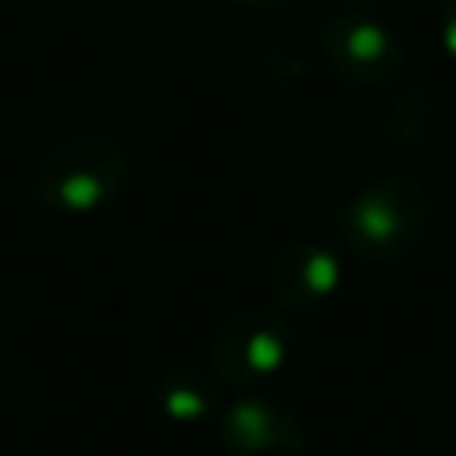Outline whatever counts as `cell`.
Masks as SVG:
<instances>
[{
    "label": "cell",
    "mask_w": 456,
    "mask_h": 456,
    "mask_svg": "<svg viewBox=\"0 0 456 456\" xmlns=\"http://www.w3.org/2000/svg\"><path fill=\"white\" fill-rule=\"evenodd\" d=\"M335 228L360 264H395L428 228V192L403 171H378L342 200Z\"/></svg>",
    "instance_id": "1"
},
{
    "label": "cell",
    "mask_w": 456,
    "mask_h": 456,
    "mask_svg": "<svg viewBox=\"0 0 456 456\" xmlns=\"http://www.w3.org/2000/svg\"><path fill=\"white\" fill-rule=\"evenodd\" d=\"M128 182V157L107 135H75L53 146L36 167V200L61 217H86L110 207Z\"/></svg>",
    "instance_id": "2"
},
{
    "label": "cell",
    "mask_w": 456,
    "mask_h": 456,
    "mask_svg": "<svg viewBox=\"0 0 456 456\" xmlns=\"http://www.w3.org/2000/svg\"><path fill=\"white\" fill-rule=\"evenodd\" d=\"M321 57L324 64L349 86L378 89L399 78L406 64V46L392 25L367 11H342L321 28Z\"/></svg>",
    "instance_id": "3"
},
{
    "label": "cell",
    "mask_w": 456,
    "mask_h": 456,
    "mask_svg": "<svg viewBox=\"0 0 456 456\" xmlns=\"http://www.w3.org/2000/svg\"><path fill=\"white\" fill-rule=\"evenodd\" d=\"M292 349V328L281 310L246 306L232 314L210 346V367L217 381L249 388L256 381L274 378Z\"/></svg>",
    "instance_id": "4"
},
{
    "label": "cell",
    "mask_w": 456,
    "mask_h": 456,
    "mask_svg": "<svg viewBox=\"0 0 456 456\" xmlns=\"http://www.w3.org/2000/svg\"><path fill=\"white\" fill-rule=\"evenodd\" d=\"M228 456H303L306 438L296 413L267 395H239L217 413Z\"/></svg>",
    "instance_id": "5"
},
{
    "label": "cell",
    "mask_w": 456,
    "mask_h": 456,
    "mask_svg": "<svg viewBox=\"0 0 456 456\" xmlns=\"http://www.w3.org/2000/svg\"><path fill=\"white\" fill-rule=\"evenodd\" d=\"M346 278V264L331 246L289 242L267 264V296L278 310H314L328 303Z\"/></svg>",
    "instance_id": "6"
},
{
    "label": "cell",
    "mask_w": 456,
    "mask_h": 456,
    "mask_svg": "<svg viewBox=\"0 0 456 456\" xmlns=\"http://www.w3.org/2000/svg\"><path fill=\"white\" fill-rule=\"evenodd\" d=\"M160 410L178 420V424H196L207 420L210 413L221 410V392H217V378L196 370V367H175L160 378L157 388Z\"/></svg>",
    "instance_id": "7"
},
{
    "label": "cell",
    "mask_w": 456,
    "mask_h": 456,
    "mask_svg": "<svg viewBox=\"0 0 456 456\" xmlns=\"http://www.w3.org/2000/svg\"><path fill=\"white\" fill-rule=\"evenodd\" d=\"M435 28H438V46H442L445 61L456 68V0H442V4H438V21H435Z\"/></svg>",
    "instance_id": "8"
},
{
    "label": "cell",
    "mask_w": 456,
    "mask_h": 456,
    "mask_svg": "<svg viewBox=\"0 0 456 456\" xmlns=\"http://www.w3.org/2000/svg\"><path fill=\"white\" fill-rule=\"evenodd\" d=\"M232 4L253 7V11H278V7H285V4H292V0H232Z\"/></svg>",
    "instance_id": "9"
},
{
    "label": "cell",
    "mask_w": 456,
    "mask_h": 456,
    "mask_svg": "<svg viewBox=\"0 0 456 456\" xmlns=\"http://www.w3.org/2000/svg\"><path fill=\"white\" fill-rule=\"evenodd\" d=\"M342 4H353V7H363V4H378V0H342Z\"/></svg>",
    "instance_id": "10"
}]
</instances>
